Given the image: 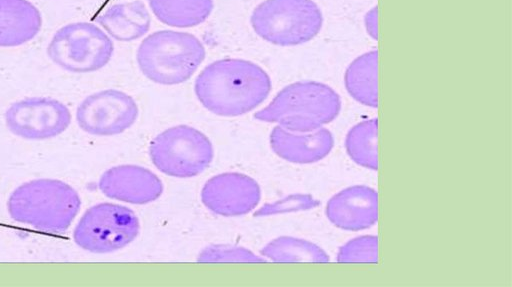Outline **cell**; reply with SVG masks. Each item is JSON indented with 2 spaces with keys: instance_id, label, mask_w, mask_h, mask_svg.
<instances>
[{
  "instance_id": "cell-1",
  "label": "cell",
  "mask_w": 512,
  "mask_h": 287,
  "mask_svg": "<svg viewBox=\"0 0 512 287\" xmlns=\"http://www.w3.org/2000/svg\"><path fill=\"white\" fill-rule=\"evenodd\" d=\"M271 88L270 76L262 67L239 58H224L208 64L194 83L199 102L208 111L224 117L254 110L266 100Z\"/></svg>"
},
{
  "instance_id": "cell-2",
  "label": "cell",
  "mask_w": 512,
  "mask_h": 287,
  "mask_svg": "<svg viewBox=\"0 0 512 287\" xmlns=\"http://www.w3.org/2000/svg\"><path fill=\"white\" fill-rule=\"evenodd\" d=\"M80 207L78 192L68 183L52 178L19 185L7 201L8 213L14 221L53 234L65 232Z\"/></svg>"
},
{
  "instance_id": "cell-3",
  "label": "cell",
  "mask_w": 512,
  "mask_h": 287,
  "mask_svg": "<svg viewBox=\"0 0 512 287\" xmlns=\"http://www.w3.org/2000/svg\"><path fill=\"white\" fill-rule=\"evenodd\" d=\"M339 94L329 85L303 80L283 87L255 119L292 132H311L332 122L341 111Z\"/></svg>"
},
{
  "instance_id": "cell-4",
  "label": "cell",
  "mask_w": 512,
  "mask_h": 287,
  "mask_svg": "<svg viewBox=\"0 0 512 287\" xmlns=\"http://www.w3.org/2000/svg\"><path fill=\"white\" fill-rule=\"evenodd\" d=\"M206 55L195 35L177 30H158L146 36L136 52L142 74L161 85H177L195 73Z\"/></svg>"
},
{
  "instance_id": "cell-5",
  "label": "cell",
  "mask_w": 512,
  "mask_h": 287,
  "mask_svg": "<svg viewBox=\"0 0 512 287\" xmlns=\"http://www.w3.org/2000/svg\"><path fill=\"white\" fill-rule=\"evenodd\" d=\"M250 24L264 41L289 47L314 39L323 15L313 0H264L254 8Z\"/></svg>"
},
{
  "instance_id": "cell-6",
  "label": "cell",
  "mask_w": 512,
  "mask_h": 287,
  "mask_svg": "<svg viewBox=\"0 0 512 287\" xmlns=\"http://www.w3.org/2000/svg\"><path fill=\"white\" fill-rule=\"evenodd\" d=\"M114 44L107 33L89 22L69 23L53 35L47 55L54 64L72 73H90L110 61Z\"/></svg>"
},
{
  "instance_id": "cell-7",
  "label": "cell",
  "mask_w": 512,
  "mask_h": 287,
  "mask_svg": "<svg viewBox=\"0 0 512 287\" xmlns=\"http://www.w3.org/2000/svg\"><path fill=\"white\" fill-rule=\"evenodd\" d=\"M149 155L162 173L190 178L202 173L213 160V146L201 131L188 125L170 127L150 143Z\"/></svg>"
},
{
  "instance_id": "cell-8",
  "label": "cell",
  "mask_w": 512,
  "mask_h": 287,
  "mask_svg": "<svg viewBox=\"0 0 512 287\" xmlns=\"http://www.w3.org/2000/svg\"><path fill=\"white\" fill-rule=\"evenodd\" d=\"M139 231V219L131 209L104 202L85 211L74 228L73 240L83 250L105 254L130 244Z\"/></svg>"
},
{
  "instance_id": "cell-9",
  "label": "cell",
  "mask_w": 512,
  "mask_h": 287,
  "mask_svg": "<svg viewBox=\"0 0 512 287\" xmlns=\"http://www.w3.org/2000/svg\"><path fill=\"white\" fill-rule=\"evenodd\" d=\"M7 129L27 140H47L62 134L71 123L69 108L50 97H28L14 102L4 114Z\"/></svg>"
},
{
  "instance_id": "cell-10",
  "label": "cell",
  "mask_w": 512,
  "mask_h": 287,
  "mask_svg": "<svg viewBox=\"0 0 512 287\" xmlns=\"http://www.w3.org/2000/svg\"><path fill=\"white\" fill-rule=\"evenodd\" d=\"M139 108L129 94L106 89L84 98L77 107L76 121L84 132L94 136H113L130 128Z\"/></svg>"
},
{
  "instance_id": "cell-11",
  "label": "cell",
  "mask_w": 512,
  "mask_h": 287,
  "mask_svg": "<svg viewBox=\"0 0 512 287\" xmlns=\"http://www.w3.org/2000/svg\"><path fill=\"white\" fill-rule=\"evenodd\" d=\"M260 199L259 184L250 176L238 172L213 176L201 191L203 204L213 213L225 217L248 214Z\"/></svg>"
},
{
  "instance_id": "cell-12",
  "label": "cell",
  "mask_w": 512,
  "mask_h": 287,
  "mask_svg": "<svg viewBox=\"0 0 512 287\" xmlns=\"http://www.w3.org/2000/svg\"><path fill=\"white\" fill-rule=\"evenodd\" d=\"M325 214L334 226L342 230L368 229L378 220V193L362 184L346 187L328 200Z\"/></svg>"
},
{
  "instance_id": "cell-13",
  "label": "cell",
  "mask_w": 512,
  "mask_h": 287,
  "mask_svg": "<svg viewBox=\"0 0 512 287\" xmlns=\"http://www.w3.org/2000/svg\"><path fill=\"white\" fill-rule=\"evenodd\" d=\"M98 187L105 196L131 204L153 202L163 192L162 181L152 171L129 164L106 170Z\"/></svg>"
},
{
  "instance_id": "cell-14",
  "label": "cell",
  "mask_w": 512,
  "mask_h": 287,
  "mask_svg": "<svg viewBox=\"0 0 512 287\" xmlns=\"http://www.w3.org/2000/svg\"><path fill=\"white\" fill-rule=\"evenodd\" d=\"M269 141L277 156L296 164L318 162L324 159L334 146L333 134L325 127L299 133L277 125L272 129Z\"/></svg>"
},
{
  "instance_id": "cell-15",
  "label": "cell",
  "mask_w": 512,
  "mask_h": 287,
  "mask_svg": "<svg viewBox=\"0 0 512 287\" xmlns=\"http://www.w3.org/2000/svg\"><path fill=\"white\" fill-rule=\"evenodd\" d=\"M40 11L28 0H0V47H15L40 31Z\"/></svg>"
},
{
  "instance_id": "cell-16",
  "label": "cell",
  "mask_w": 512,
  "mask_h": 287,
  "mask_svg": "<svg viewBox=\"0 0 512 287\" xmlns=\"http://www.w3.org/2000/svg\"><path fill=\"white\" fill-rule=\"evenodd\" d=\"M95 20L109 37L122 42L141 38L151 26L150 13L140 0L114 4Z\"/></svg>"
},
{
  "instance_id": "cell-17",
  "label": "cell",
  "mask_w": 512,
  "mask_h": 287,
  "mask_svg": "<svg viewBox=\"0 0 512 287\" xmlns=\"http://www.w3.org/2000/svg\"><path fill=\"white\" fill-rule=\"evenodd\" d=\"M377 75V50L359 55L348 65L344 73V85L348 94L362 105L377 108Z\"/></svg>"
},
{
  "instance_id": "cell-18",
  "label": "cell",
  "mask_w": 512,
  "mask_h": 287,
  "mask_svg": "<svg viewBox=\"0 0 512 287\" xmlns=\"http://www.w3.org/2000/svg\"><path fill=\"white\" fill-rule=\"evenodd\" d=\"M154 16L175 28H191L205 22L214 8L213 0H148Z\"/></svg>"
},
{
  "instance_id": "cell-19",
  "label": "cell",
  "mask_w": 512,
  "mask_h": 287,
  "mask_svg": "<svg viewBox=\"0 0 512 287\" xmlns=\"http://www.w3.org/2000/svg\"><path fill=\"white\" fill-rule=\"evenodd\" d=\"M261 255L277 263H327L329 254L317 244L291 236H281L266 244Z\"/></svg>"
},
{
  "instance_id": "cell-20",
  "label": "cell",
  "mask_w": 512,
  "mask_h": 287,
  "mask_svg": "<svg viewBox=\"0 0 512 287\" xmlns=\"http://www.w3.org/2000/svg\"><path fill=\"white\" fill-rule=\"evenodd\" d=\"M378 120L371 118L352 126L345 137V149L353 162L367 169L378 168Z\"/></svg>"
},
{
  "instance_id": "cell-21",
  "label": "cell",
  "mask_w": 512,
  "mask_h": 287,
  "mask_svg": "<svg viewBox=\"0 0 512 287\" xmlns=\"http://www.w3.org/2000/svg\"><path fill=\"white\" fill-rule=\"evenodd\" d=\"M339 263H377L378 237L361 235L342 245L336 255Z\"/></svg>"
},
{
  "instance_id": "cell-22",
  "label": "cell",
  "mask_w": 512,
  "mask_h": 287,
  "mask_svg": "<svg viewBox=\"0 0 512 287\" xmlns=\"http://www.w3.org/2000/svg\"><path fill=\"white\" fill-rule=\"evenodd\" d=\"M199 262H265L262 257L255 255L248 249L232 246H210L201 251L197 259Z\"/></svg>"
},
{
  "instance_id": "cell-23",
  "label": "cell",
  "mask_w": 512,
  "mask_h": 287,
  "mask_svg": "<svg viewBox=\"0 0 512 287\" xmlns=\"http://www.w3.org/2000/svg\"><path fill=\"white\" fill-rule=\"evenodd\" d=\"M364 26L367 34L377 40L378 29H377V6L370 9L364 17Z\"/></svg>"
}]
</instances>
